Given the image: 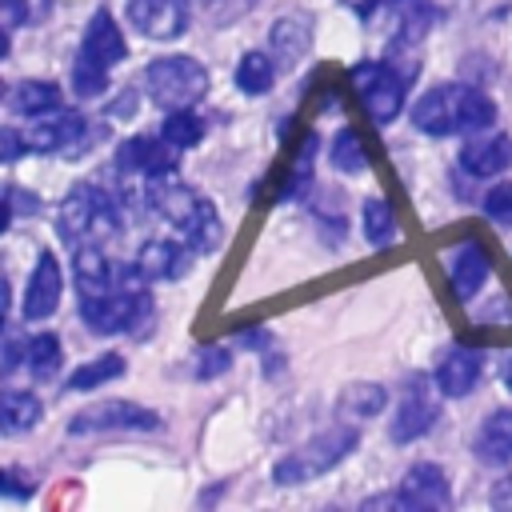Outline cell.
I'll return each instance as SVG.
<instances>
[{
    "mask_svg": "<svg viewBox=\"0 0 512 512\" xmlns=\"http://www.w3.org/2000/svg\"><path fill=\"white\" fill-rule=\"evenodd\" d=\"M496 124V104L472 84H432L412 104V128L428 136H460Z\"/></svg>",
    "mask_w": 512,
    "mask_h": 512,
    "instance_id": "obj_1",
    "label": "cell"
},
{
    "mask_svg": "<svg viewBox=\"0 0 512 512\" xmlns=\"http://www.w3.org/2000/svg\"><path fill=\"white\" fill-rule=\"evenodd\" d=\"M144 200L152 212H160L176 232L180 240H188L196 252H212L216 240H220V216L216 208L188 184L176 180V172L168 176H152L148 188H144Z\"/></svg>",
    "mask_w": 512,
    "mask_h": 512,
    "instance_id": "obj_2",
    "label": "cell"
},
{
    "mask_svg": "<svg viewBox=\"0 0 512 512\" xmlns=\"http://www.w3.org/2000/svg\"><path fill=\"white\" fill-rule=\"evenodd\" d=\"M148 280L136 272V268H120L116 272V284L104 292V296H92V300H80V320L88 324V332H100V336H116V332H144L148 320H152V296L144 288Z\"/></svg>",
    "mask_w": 512,
    "mask_h": 512,
    "instance_id": "obj_3",
    "label": "cell"
},
{
    "mask_svg": "<svg viewBox=\"0 0 512 512\" xmlns=\"http://www.w3.org/2000/svg\"><path fill=\"white\" fill-rule=\"evenodd\" d=\"M120 224H124V216H120L116 200L96 184H76L56 208V236L68 248L112 240L120 232Z\"/></svg>",
    "mask_w": 512,
    "mask_h": 512,
    "instance_id": "obj_4",
    "label": "cell"
},
{
    "mask_svg": "<svg viewBox=\"0 0 512 512\" xmlns=\"http://www.w3.org/2000/svg\"><path fill=\"white\" fill-rule=\"evenodd\" d=\"M360 444V432L348 428V424H336L320 436H312L308 444L292 448L288 456H280L272 464V484L288 488V484H304V480H316L320 472H332L340 460H348Z\"/></svg>",
    "mask_w": 512,
    "mask_h": 512,
    "instance_id": "obj_5",
    "label": "cell"
},
{
    "mask_svg": "<svg viewBox=\"0 0 512 512\" xmlns=\"http://www.w3.org/2000/svg\"><path fill=\"white\" fill-rule=\"evenodd\" d=\"M144 88L164 112L192 108L208 92V72L192 56H156L144 68Z\"/></svg>",
    "mask_w": 512,
    "mask_h": 512,
    "instance_id": "obj_6",
    "label": "cell"
},
{
    "mask_svg": "<svg viewBox=\"0 0 512 512\" xmlns=\"http://www.w3.org/2000/svg\"><path fill=\"white\" fill-rule=\"evenodd\" d=\"M364 112L372 116V124H392L404 108V88H408V76L396 72L392 64H380V60H360L352 64L348 72Z\"/></svg>",
    "mask_w": 512,
    "mask_h": 512,
    "instance_id": "obj_7",
    "label": "cell"
},
{
    "mask_svg": "<svg viewBox=\"0 0 512 512\" xmlns=\"http://www.w3.org/2000/svg\"><path fill=\"white\" fill-rule=\"evenodd\" d=\"M20 136L24 148L40 156H80L100 140V132H92V124L80 112H52L48 120H36Z\"/></svg>",
    "mask_w": 512,
    "mask_h": 512,
    "instance_id": "obj_8",
    "label": "cell"
},
{
    "mask_svg": "<svg viewBox=\"0 0 512 512\" xmlns=\"http://www.w3.org/2000/svg\"><path fill=\"white\" fill-rule=\"evenodd\" d=\"M436 380V376H432ZM424 372H416L408 384H404V392H400V404H396V416L388 420V436H392V444H412V440H420V436H428L432 428H436V416H440V400H436V392H440V384H432Z\"/></svg>",
    "mask_w": 512,
    "mask_h": 512,
    "instance_id": "obj_9",
    "label": "cell"
},
{
    "mask_svg": "<svg viewBox=\"0 0 512 512\" xmlns=\"http://www.w3.org/2000/svg\"><path fill=\"white\" fill-rule=\"evenodd\" d=\"M160 416L132 400H100L92 408H80L68 420V436H92V432H156Z\"/></svg>",
    "mask_w": 512,
    "mask_h": 512,
    "instance_id": "obj_10",
    "label": "cell"
},
{
    "mask_svg": "<svg viewBox=\"0 0 512 512\" xmlns=\"http://www.w3.org/2000/svg\"><path fill=\"white\" fill-rule=\"evenodd\" d=\"M444 268H448V284H452V296L456 300H472L488 276H492V256L480 240H460L444 252Z\"/></svg>",
    "mask_w": 512,
    "mask_h": 512,
    "instance_id": "obj_11",
    "label": "cell"
},
{
    "mask_svg": "<svg viewBox=\"0 0 512 512\" xmlns=\"http://www.w3.org/2000/svg\"><path fill=\"white\" fill-rule=\"evenodd\" d=\"M388 504L396 508H448L452 504V484L444 476L440 464H412L396 488V496H388Z\"/></svg>",
    "mask_w": 512,
    "mask_h": 512,
    "instance_id": "obj_12",
    "label": "cell"
},
{
    "mask_svg": "<svg viewBox=\"0 0 512 512\" xmlns=\"http://www.w3.org/2000/svg\"><path fill=\"white\" fill-rule=\"evenodd\" d=\"M124 12H128V24L148 40H176L188 28L184 0H128Z\"/></svg>",
    "mask_w": 512,
    "mask_h": 512,
    "instance_id": "obj_13",
    "label": "cell"
},
{
    "mask_svg": "<svg viewBox=\"0 0 512 512\" xmlns=\"http://www.w3.org/2000/svg\"><path fill=\"white\" fill-rule=\"evenodd\" d=\"M456 160H460V172L464 176H476V180L500 176L504 168H512V136L492 132V128H480V132H472V140H464V148H460Z\"/></svg>",
    "mask_w": 512,
    "mask_h": 512,
    "instance_id": "obj_14",
    "label": "cell"
},
{
    "mask_svg": "<svg viewBox=\"0 0 512 512\" xmlns=\"http://www.w3.org/2000/svg\"><path fill=\"white\" fill-rule=\"evenodd\" d=\"M176 148L156 132V136H128L120 148H116V168L120 172H132V176H168L176 172Z\"/></svg>",
    "mask_w": 512,
    "mask_h": 512,
    "instance_id": "obj_15",
    "label": "cell"
},
{
    "mask_svg": "<svg viewBox=\"0 0 512 512\" xmlns=\"http://www.w3.org/2000/svg\"><path fill=\"white\" fill-rule=\"evenodd\" d=\"M480 372H484V352L480 348H468V344H452V348L440 352L432 376L440 384V396L460 400V396H468L480 384Z\"/></svg>",
    "mask_w": 512,
    "mask_h": 512,
    "instance_id": "obj_16",
    "label": "cell"
},
{
    "mask_svg": "<svg viewBox=\"0 0 512 512\" xmlns=\"http://www.w3.org/2000/svg\"><path fill=\"white\" fill-rule=\"evenodd\" d=\"M192 256H196V248H192L188 240H148V244L136 252L132 268H136L148 284H156V280H176V276H184V272L192 268Z\"/></svg>",
    "mask_w": 512,
    "mask_h": 512,
    "instance_id": "obj_17",
    "label": "cell"
},
{
    "mask_svg": "<svg viewBox=\"0 0 512 512\" xmlns=\"http://www.w3.org/2000/svg\"><path fill=\"white\" fill-rule=\"evenodd\" d=\"M60 264L52 252H40L36 256V268L28 276V288H24V320H48L60 304Z\"/></svg>",
    "mask_w": 512,
    "mask_h": 512,
    "instance_id": "obj_18",
    "label": "cell"
},
{
    "mask_svg": "<svg viewBox=\"0 0 512 512\" xmlns=\"http://www.w3.org/2000/svg\"><path fill=\"white\" fill-rule=\"evenodd\" d=\"M72 280H76V300H92V296H104L112 284H116V272L108 264V256L100 252V244H80L72 248Z\"/></svg>",
    "mask_w": 512,
    "mask_h": 512,
    "instance_id": "obj_19",
    "label": "cell"
},
{
    "mask_svg": "<svg viewBox=\"0 0 512 512\" xmlns=\"http://www.w3.org/2000/svg\"><path fill=\"white\" fill-rule=\"evenodd\" d=\"M80 52H88L92 60H100L108 68L128 56V40H124V32H120V24L112 20L108 8H96L92 12V20L84 28V40H80Z\"/></svg>",
    "mask_w": 512,
    "mask_h": 512,
    "instance_id": "obj_20",
    "label": "cell"
},
{
    "mask_svg": "<svg viewBox=\"0 0 512 512\" xmlns=\"http://www.w3.org/2000/svg\"><path fill=\"white\" fill-rule=\"evenodd\" d=\"M472 452H476L480 464H492V468L512 464V408H496L480 424V432L472 440Z\"/></svg>",
    "mask_w": 512,
    "mask_h": 512,
    "instance_id": "obj_21",
    "label": "cell"
},
{
    "mask_svg": "<svg viewBox=\"0 0 512 512\" xmlns=\"http://www.w3.org/2000/svg\"><path fill=\"white\" fill-rule=\"evenodd\" d=\"M268 40H272V52H276L280 64H296V60L312 48V16H304V12L280 16V20L272 24Z\"/></svg>",
    "mask_w": 512,
    "mask_h": 512,
    "instance_id": "obj_22",
    "label": "cell"
},
{
    "mask_svg": "<svg viewBox=\"0 0 512 512\" xmlns=\"http://www.w3.org/2000/svg\"><path fill=\"white\" fill-rule=\"evenodd\" d=\"M8 112L16 116H52L60 112V88L52 80H16L8 88Z\"/></svg>",
    "mask_w": 512,
    "mask_h": 512,
    "instance_id": "obj_23",
    "label": "cell"
},
{
    "mask_svg": "<svg viewBox=\"0 0 512 512\" xmlns=\"http://www.w3.org/2000/svg\"><path fill=\"white\" fill-rule=\"evenodd\" d=\"M124 372H128V360L120 352H100V356L84 360L80 368H72V376L64 380V388L68 392H92V388H100V384H108V380H116Z\"/></svg>",
    "mask_w": 512,
    "mask_h": 512,
    "instance_id": "obj_24",
    "label": "cell"
},
{
    "mask_svg": "<svg viewBox=\"0 0 512 512\" xmlns=\"http://www.w3.org/2000/svg\"><path fill=\"white\" fill-rule=\"evenodd\" d=\"M40 416H44L40 396L20 392V388H8V392H4V412H0V432H4V436H16V432L36 428Z\"/></svg>",
    "mask_w": 512,
    "mask_h": 512,
    "instance_id": "obj_25",
    "label": "cell"
},
{
    "mask_svg": "<svg viewBox=\"0 0 512 512\" xmlns=\"http://www.w3.org/2000/svg\"><path fill=\"white\" fill-rule=\"evenodd\" d=\"M384 400H388V392H384L380 384L360 380V384H348V388L340 392L336 412H340V416H348V420H372V416H380Z\"/></svg>",
    "mask_w": 512,
    "mask_h": 512,
    "instance_id": "obj_26",
    "label": "cell"
},
{
    "mask_svg": "<svg viewBox=\"0 0 512 512\" xmlns=\"http://www.w3.org/2000/svg\"><path fill=\"white\" fill-rule=\"evenodd\" d=\"M360 220H364V236H368L372 248L396 244V216H392V204H388V200L368 196L364 208H360Z\"/></svg>",
    "mask_w": 512,
    "mask_h": 512,
    "instance_id": "obj_27",
    "label": "cell"
},
{
    "mask_svg": "<svg viewBox=\"0 0 512 512\" xmlns=\"http://www.w3.org/2000/svg\"><path fill=\"white\" fill-rule=\"evenodd\" d=\"M276 84V64L264 52H244L236 64V88L248 96H264Z\"/></svg>",
    "mask_w": 512,
    "mask_h": 512,
    "instance_id": "obj_28",
    "label": "cell"
},
{
    "mask_svg": "<svg viewBox=\"0 0 512 512\" xmlns=\"http://www.w3.org/2000/svg\"><path fill=\"white\" fill-rule=\"evenodd\" d=\"M160 136H164L176 152L196 148V144L204 140V120H200L192 108H172V112L164 116V124H160Z\"/></svg>",
    "mask_w": 512,
    "mask_h": 512,
    "instance_id": "obj_29",
    "label": "cell"
},
{
    "mask_svg": "<svg viewBox=\"0 0 512 512\" xmlns=\"http://www.w3.org/2000/svg\"><path fill=\"white\" fill-rule=\"evenodd\" d=\"M60 340L52 336V332H40V336H32L28 340V348H24V368H28V376L32 380H52L56 376V368H60Z\"/></svg>",
    "mask_w": 512,
    "mask_h": 512,
    "instance_id": "obj_30",
    "label": "cell"
},
{
    "mask_svg": "<svg viewBox=\"0 0 512 512\" xmlns=\"http://www.w3.org/2000/svg\"><path fill=\"white\" fill-rule=\"evenodd\" d=\"M72 92H76L80 100L104 96V92H108V64L92 60L88 52H76V60H72Z\"/></svg>",
    "mask_w": 512,
    "mask_h": 512,
    "instance_id": "obj_31",
    "label": "cell"
},
{
    "mask_svg": "<svg viewBox=\"0 0 512 512\" xmlns=\"http://www.w3.org/2000/svg\"><path fill=\"white\" fill-rule=\"evenodd\" d=\"M332 168H336V172H344V176H360V172L368 168L364 140H360L352 128H344V132L332 140Z\"/></svg>",
    "mask_w": 512,
    "mask_h": 512,
    "instance_id": "obj_32",
    "label": "cell"
},
{
    "mask_svg": "<svg viewBox=\"0 0 512 512\" xmlns=\"http://www.w3.org/2000/svg\"><path fill=\"white\" fill-rule=\"evenodd\" d=\"M240 340H244L248 348H256V356L264 360V372H268V376H276V372H280L284 356H280V344L272 340V332H268V328H244V332H240Z\"/></svg>",
    "mask_w": 512,
    "mask_h": 512,
    "instance_id": "obj_33",
    "label": "cell"
},
{
    "mask_svg": "<svg viewBox=\"0 0 512 512\" xmlns=\"http://www.w3.org/2000/svg\"><path fill=\"white\" fill-rule=\"evenodd\" d=\"M228 368H232V352H228L224 344H208V348H200L196 360H192V376H196V380H216V376H224Z\"/></svg>",
    "mask_w": 512,
    "mask_h": 512,
    "instance_id": "obj_34",
    "label": "cell"
},
{
    "mask_svg": "<svg viewBox=\"0 0 512 512\" xmlns=\"http://www.w3.org/2000/svg\"><path fill=\"white\" fill-rule=\"evenodd\" d=\"M480 208H484V216H488L492 224L512 228V184H492V188L484 192Z\"/></svg>",
    "mask_w": 512,
    "mask_h": 512,
    "instance_id": "obj_35",
    "label": "cell"
},
{
    "mask_svg": "<svg viewBox=\"0 0 512 512\" xmlns=\"http://www.w3.org/2000/svg\"><path fill=\"white\" fill-rule=\"evenodd\" d=\"M16 212H40V200L36 196H24V188H16V184H8L4 188V224L0 228H8L12 220H16Z\"/></svg>",
    "mask_w": 512,
    "mask_h": 512,
    "instance_id": "obj_36",
    "label": "cell"
},
{
    "mask_svg": "<svg viewBox=\"0 0 512 512\" xmlns=\"http://www.w3.org/2000/svg\"><path fill=\"white\" fill-rule=\"evenodd\" d=\"M0 492H4L8 500H28V496H32V480H24L16 468H4V476H0Z\"/></svg>",
    "mask_w": 512,
    "mask_h": 512,
    "instance_id": "obj_37",
    "label": "cell"
},
{
    "mask_svg": "<svg viewBox=\"0 0 512 512\" xmlns=\"http://www.w3.org/2000/svg\"><path fill=\"white\" fill-rule=\"evenodd\" d=\"M0 8H4V32L12 36L20 24H28V12H24V0H0Z\"/></svg>",
    "mask_w": 512,
    "mask_h": 512,
    "instance_id": "obj_38",
    "label": "cell"
},
{
    "mask_svg": "<svg viewBox=\"0 0 512 512\" xmlns=\"http://www.w3.org/2000/svg\"><path fill=\"white\" fill-rule=\"evenodd\" d=\"M488 500H492V508H500V512H512V472H508V476H500V480L492 484Z\"/></svg>",
    "mask_w": 512,
    "mask_h": 512,
    "instance_id": "obj_39",
    "label": "cell"
},
{
    "mask_svg": "<svg viewBox=\"0 0 512 512\" xmlns=\"http://www.w3.org/2000/svg\"><path fill=\"white\" fill-rule=\"evenodd\" d=\"M24 348H28V344H20V340L8 332V336H4V360H0V368H4V372H12V368L24 360Z\"/></svg>",
    "mask_w": 512,
    "mask_h": 512,
    "instance_id": "obj_40",
    "label": "cell"
},
{
    "mask_svg": "<svg viewBox=\"0 0 512 512\" xmlns=\"http://www.w3.org/2000/svg\"><path fill=\"white\" fill-rule=\"evenodd\" d=\"M20 148H24V136H20L16 128H4V156H0V160L12 164V160L20 156Z\"/></svg>",
    "mask_w": 512,
    "mask_h": 512,
    "instance_id": "obj_41",
    "label": "cell"
},
{
    "mask_svg": "<svg viewBox=\"0 0 512 512\" xmlns=\"http://www.w3.org/2000/svg\"><path fill=\"white\" fill-rule=\"evenodd\" d=\"M24 12H28V24H44L52 16V0H24Z\"/></svg>",
    "mask_w": 512,
    "mask_h": 512,
    "instance_id": "obj_42",
    "label": "cell"
},
{
    "mask_svg": "<svg viewBox=\"0 0 512 512\" xmlns=\"http://www.w3.org/2000/svg\"><path fill=\"white\" fill-rule=\"evenodd\" d=\"M132 112H136V92H132V88H124V92H120V100L112 104V116H132Z\"/></svg>",
    "mask_w": 512,
    "mask_h": 512,
    "instance_id": "obj_43",
    "label": "cell"
},
{
    "mask_svg": "<svg viewBox=\"0 0 512 512\" xmlns=\"http://www.w3.org/2000/svg\"><path fill=\"white\" fill-rule=\"evenodd\" d=\"M504 388H512V356L504 360Z\"/></svg>",
    "mask_w": 512,
    "mask_h": 512,
    "instance_id": "obj_44",
    "label": "cell"
},
{
    "mask_svg": "<svg viewBox=\"0 0 512 512\" xmlns=\"http://www.w3.org/2000/svg\"><path fill=\"white\" fill-rule=\"evenodd\" d=\"M380 4H396V0H380Z\"/></svg>",
    "mask_w": 512,
    "mask_h": 512,
    "instance_id": "obj_45",
    "label": "cell"
}]
</instances>
